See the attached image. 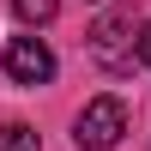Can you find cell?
Wrapping results in <instances>:
<instances>
[{"label":"cell","instance_id":"cell-1","mask_svg":"<svg viewBox=\"0 0 151 151\" xmlns=\"http://www.w3.org/2000/svg\"><path fill=\"white\" fill-rule=\"evenodd\" d=\"M133 30H139V12L133 6H109L91 24V60L109 67V73H127L133 67Z\"/></svg>","mask_w":151,"mask_h":151},{"label":"cell","instance_id":"cell-2","mask_svg":"<svg viewBox=\"0 0 151 151\" xmlns=\"http://www.w3.org/2000/svg\"><path fill=\"white\" fill-rule=\"evenodd\" d=\"M121 133H127V103H121V97H91V103L79 109V121H73L79 151H115Z\"/></svg>","mask_w":151,"mask_h":151},{"label":"cell","instance_id":"cell-3","mask_svg":"<svg viewBox=\"0 0 151 151\" xmlns=\"http://www.w3.org/2000/svg\"><path fill=\"white\" fill-rule=\"evenodd\" d=\"M0 67H6L12 85H48L55 79V48H48L42 36H12L6 55H0Z\"/></svg>","mask_w":151,"mask_h":151},{"label":"cell","instance_id":"cell-4","mask_svg":"<svg viewBox=\"0 0 151 151\" xmlns=\"http://www.w3.org/2000/svg\"><path fill=\"white\" fill-rule=\"evenodd\" d=\"M0 151H42V145H36V133L24 127V121H6V127H0Z\"/></svg>","mask_w":151,"mask_h":151},{"label":"cell","instance_id":"cell-5","mask_svg":"<svg viewBox=\"0 0 151 151\" xmlns=\"http://www.w3.org/2000/svg\"><path fill=\"white\" fill-rule=\"evenodd\" d=\"M12 12H18L24 24H48V18L60 12V0H12Z\"/></svg>","mask_w":151,"mask_h":151},{"label":"cell","instance_id":"cell-6","mask_svg":"<svg viewBox=\"0 0 151 151\" xmlns=\"http://www.w3.org/2000/svg\"><path fill=\"white\" fill-rule=\"evenodd\" d=\"M139 60L151 67V24H139Z\"/></svg>","mask_w":151,"mask_h":151}]
</instances>
